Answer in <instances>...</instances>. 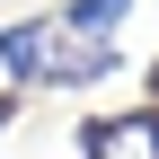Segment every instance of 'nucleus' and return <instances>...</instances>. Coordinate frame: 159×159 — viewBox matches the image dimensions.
<instances>
[{
	"label": "nucleus",
	"instance_id": "obj_2",
	"mask_svg": "<svg viewBox=\"0 0 159 159\" xmlns=\"http://www.w3.org/2000/svg\"><path fill=\"white\" fill-rule=\"evenodd\" d=\"M80 159H159V106L80 115Z\"/></svg>",
	"mask_w": 159,
	"mask_h": 159
},
{
	"label": "nucleus",
	"instance_id": "obj_4",
	"mask_svg": "<svg viewBox=\"0 0 159 159\" xmlns=\"http://www.w3.org/2000/svg\"><path fill=\"white\" fill-rule=\"evenodd\" d=\"M133 0H62V27L71 35H124Z\"/></svg>",
	"mask_w": 159,
	"mask_h": 159
},
{
	"label": "nucleus",
	"instance_id": "obj_5",
	"mask_svg": "<svg viewBox=\"0 0 159 159\" xmlns=\"http://www.w3.org/2000/svg\"><path fill=\"white\" fill-rule=\"evenodd\" d=\"M18 106H27V89H0V133L18 124Z\"/></svg>",
	"mask_w": 159,
	"mask_h": 159
},
{
	"label": "nucleus",
	"instance_id": "obj_3",
	"mask_svg": "<svg viewBox=\"0 0 159 159\" xmlns=\"http://www.w3.org/2000/svg\"><path fill=\"white\" fill-rule=\"evenodd\" d=\"M44 53H53V18H0V71H9V89H35Z\"/></svg>",
	"mask_w": 159,
	"mask_h": 159
},
{
	"label": "nucleus",
	"instance_id": "obj_1",
	"mask_svg": "<svg viewBox=\"0 0 159 159\" xmlns=\"http://www.w3.org/2000/svg\"><path fill=\"white\" fill-rule=\"evenodd\" d=\"M115 71H124V44H115V35H71L62 18H53V53H44V80H35V89L80 97V89H97V80H115Z\"/></svg>",
	"mask_w": 159,
	"mask_h": 159
}]
</instances>
